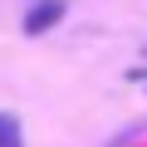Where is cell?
Instances as JSON below:
<instances>
[{
	"label": "cell",
	"instance_id": "2",
	"mask_svg": "<svg viewBox=\"0 0 147 147\" xmlns=\"http://www.w3.org/2000/svg\"><path fill=\"white\" fill-rule=\"evenodd\" d=\"M0 147H25V137H20V118H15V113H0Z\"/></svg>",
	"mask_w": 147,
	"mask_h": 147
},
{
	"label": "cell",
	"instance_id": "1",
	"mask_svg": "<svg viewBox=\"0 0 147 147\" xmlns=\"http://www.w3.org/2000/svg\"><path fill=\"white\" fill-rule=\"evenodd\" d=\"M59 20H64V0H34L30 15H25V34H30V39H34V34H49Z\"/></svg>",
	"mask_w": 147,
	"mask_h": 147
}]
</instances>
